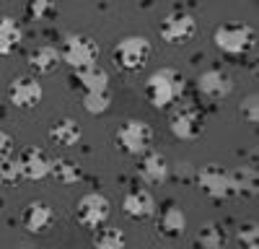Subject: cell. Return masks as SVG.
I'll return each mask as SVG.
<instances>
[{"instance_id": "cell-26", "label": "cell", "mask_w": 259, "mask_h": 249, "mask_svg": "<svg viewBox=\"0 0 259 249\" xmlns=\"http://www.w3.org/2000/svg\"><path fill=\"white\" fill-rule=\"evenodd\" d=\"M236 241H239L241 249H259V231H256V223L246 221L236 228Z\"/></svg>"}, {"instance_id": "cell-15", "label": "cell", "mask_w": 259, "mask_h": 249, "mask_svg": "<svg viewBox=\"0 0 259 249\" xmlns=\"http://www.w3.org/2000/svg\"><path fill=\"white\" fill-rule=\"evenodd\" d=\"M138 172H140V177H143L148 184H161V182L168 179L171 166H168V161H166L163 153H158V151L150 148V151H145V153L140 156Z\"/></svg>"}, {"instance_id": "cell-29", "label": "cell", "mask_w": 259, "mask_h": 249, "mask_svg": "<svg viewBox=\"0 0 259 249\" xmlns=\"http://www.w3.org/2000/svg\"><path fill=\"white\" fill-rule=\"evenodd\" d=\"M50 13H55V6L52 3H47V0H36V3H31L29 6V16L31 18H45V16H50Z\"/></svg>"}, {"instance_id": "cell-24", "label": "cell", "mask_w": 259, "mask_h": 249, "mask_svg": "<svg viewBox=\"0 0 259 249\" xmlns=\"http://www.w3.org/2000/svg\"><path fill=\"white\" fill-rule=\"evenodd\" d=\"M197 244L202 249H223L226 246V228L215 221L205 223L197 231Z\"/></svg>"}, {"instance_id": "cell-27", "label": "cell", "mask_w": 259, "mask_h": 249, "mask_svg": "<svg viewBox=\"0 0 259 249\" xmlns=\"http://www.w3.org/2000/svg\"><path fill=\"white\" fill-rule=\"evenodd\" d=\"M21 177V166H18V158L16 156H6L0 158V184H16Z\"/></svg>"}, {"instance_id": "cell-2", "label": "cell", "mask_w": 259, "mask_h": 249, "mask_svg": "<svg viewBox=\"0 0 259 249\" xmlns=\"http://www.w3.org/2000/svg\"><path fill=\"white\" fill-rule=\"evenodd\" d=\"M150 55H153V45H150L148 36H140V34H130L124 39H119L114 50H112V62L117 65V70L122 73H140Z\"/></svg>"}, {"instance_id": "cell-11", "label": "cell", "mask_w": 259, "mask_h": 249, "mask_svg": "<svg viewBox=\"0 0 259 249\" xmlns=\"http://www.w3.org/2000/svg\"><path fill=\"white\" fill-rule=\"evenodd\" d=\"M197 91L205 99L221 101V99L231 96V91H233V75L223 68H207L197 75Z\"/></svg>"}, {"instance_id": "cell-21", "label": "cell", "mask_w": 259, "mask_h": 249, "mask_svg": "<svg viewBox=\"0 0 259 249\" xmlns=\"http://www.w3.org/2000/svg\"><path fill=\"white\" fill-rule=\"evenodd\" d=\"M50 177H55L60 184H78L83 179V169L73 158H55L50 166Z\"/></svg>"}, {"instance_id": "cell-8", "label": "cell", "mask_w": 259, "mask_h": 249, "mask_svg": "<svg viewBox=\"0 0 259 249\" xmlns=\"http://www.w3.org/2000/svg\"><path fill=\"white\" fill-rule=\"evenodd\" d=\"M109 213H112V202L104 192H85L75 205L78 223L83 228H91V231H96L99 226H104L109 221Z\"/></svg>"}, {"instance_id": "cell-25", "label": "cell", "mask_w": 259, "mask_h": 249, "mask_svg": "<svg viewBox=\"0 0 259 249\" xmlns=\"http://www.w3.org/2000/svg\"><path fill=\"white\" fill-rule=\"evenodd\" d=\"M112 107V94L109 91H89L83 94V109L89 114H106Z\"/></svg>"}, {"instance_id": "cell-18", "label": "cell", "mask_w": 259, "mask_h": 249, "mask_svg": "<svg viewBox=\"0 0 259 249\" xmlns=\"http://www.w3.org/2000/svg\"><path fill=\"white\" fill-rule=\"evenodd\" d=\"M73 80L75 86L89 94V91H109V73H106L99 62L91 68H83V70H73Z\"/></svg>"}, {"instance_id": "cell-4", "label": "cell", "mask_w": 259, "mask_h": 249, "mask_svg": "<svg viewBox=\"0 0 259 249\" xmlns=\"http://www.w3.org/2000/svg\"><path fill=\"white\" fill-rule=\"evenodd\" d=\"M212 42L221 52L231 55V57H239L254 50V42H256V31L249 24H221L212 34Z\"/></svg>"}, {"instance_id": "cell-16", "label": "cell", "mask_w": 259, "mask_h": 249, "mask_svg": "<svg viewBox=\"0 0 259 249\" xmlns=\"http://www.w3.org/2000/svg\"><path fill=\"white\" fill-rule=\"evenodd\" d=\"M158 234L166 239H182L187 231V216L177 202H168L163 211L158 213Z\"/></svg>"}, {"instance_id": "cell-14", "label": "cell", "mask_w": 259, "mask_h": 249, "mask_svg": "<svg viewBox=\"0 0 259 249\" xmlns=\"http://www.w3.org/2000/svg\"><path fill=\"white\" fill-rule=\"evenodd\" d=\"M52 223H55V211L45 200H31L24 208V213H21V226L29 234H47L52 228Z\"/></svg>"}, {"instance_id": "cell-19", "label": "cell", "mask_w": 259, "mask_h": 249, "mask_svg": "<svg viewBox=\"0 0 259 249\" xmlns=\"http://www.w3.org/2000/svg\"><path fill=\"white\" fill-rule=\"evenodd\" d=\"M50 140L60 148H73V145L80 140V128L73 117H60L50 124Z\"/></svg>"}, {"instance_id": "cell-6", "label": "cell", "mask_w": 259, "mask_h": 249, "mask_svg": "<svg viewBox=\"0 0 259 249\" xmlns=\"http://www.w3.org/2000/svg\"><path fill=\"white\" fill-rule=\"evenodd\" d=\"M168 130L177 140H197L205 130V117L194 104H177L168 112Z\"/></svg>"}, {"instance_id": "cell-5", "label": "cell", "mask_w": 259, "mask_h": 249, "mask_svg": "<svg viewBox=\"0 0 259 249\" xmlns=\"http://www.w3.org/2000/svg\"><path fill=\"white\" fill-rule=\"evenodd\" d=\"M117 140V148L127 156H143L145 151H150V145H153V128L145 122V119H124L119 124V130L114 135Z\"/></svg>"}, {"instance_id": "cell-1", "label": "cell", "mask_w": 259, "mask_h": 249, "mask_svg": "<svg viewBox=\"0 0 259 249\" xmlns=\"http://www.w3.org/2000/svg\"><path fill=\"white\" fill-rule=\"evenodd\" d=\"M143 94L156 109H168L184 96V78L174 68H158L148 75Z\"/></svg>"}, {"instance_id": "cell-17", "label": "cell", "mask_w": 259, "mask_h": 249, "mask_svg": "<svg viewBox=\"0 0 259 249\" xmlns=\"http://www.w3.org/2000/svg\"><path fill=\"white\" fill-rule=\"evenodd\" d=\"M26 62L31 65V70H36L39 75H50V73L57 70V65L62 60H60V50L57 47H52V45H36L34 50H29Z\"/></svg>"}, {"instance_id": "cell-20", "label": "cell", "mask_w": 259, "mask_h": 249, "mask_svg": "<svg viewBox=\"0 0 259 249\" xmlns=\"http://www.w3.org/2000/svg\"><path fill=\"white\" fill-rule=\"evenodd\" d=\"M21 39H24V29L13 16H0V57H8L18 50Z\"/></svg>"}, {"instance_id": "cell-30", "label": "cell", "mask_w": 259, "mask_h": 249, "mask_svg": "<svg viewBox=\"0 0 259 249\" xmlns=\"http://www.w3.org/2000/svg\"><path fill=\"white\" fill-rule=\"evenodd\" d=\"M13 148H16V140L11 133H6L3 128H0V158L6 156H13Z\"/></svg>"}, {"instance_id": "cell-13", "label": "cell", "mask_w": 259, "mask_h": 249, "mask_svg": "<svg viewBox=\"0 0 259 249\" xmlns=\"http://www.w3.org/2000/svg\"><path fill=\"white\" fill-rule=\"evenodd\" d=\"M18 166H21V177L29 179V182H39V179H45L50 177V166H52V158L36 148V145H29V148H24L18 156Z\"/></svg>"}, {"instance_id": "cell-9", "label": "cell", "mask_w": 259, "mask_h": 249, "mask_svg": "<svg viewBox=\"0 0 259 249\" xmlns=\"http://www.w3.org/2000/svg\"><path fill=\"white\" fill-rule=\"evenodd\" d=\"M45 99V89L36 75H16L8 83V101L16 109H34Z\"/></svg>"}, {"instance_id": "cell-3", "label": "cell", "mask_w": 259, "mask_h": 249, "mask_svg": "<svg viewBox=\"0 0 259 249\" xmlns=\"http://www.w3.org/2000/svg\"><path fill=\"white\" fill-rule=\"evenodd\" d=\"M99 42L89 34H68L60 45V60L73 70L91 68L99 62Z\"/></svg>"}, {"instance_id": "cell-12", "label": "cell", "mask_w": 259, "mask_h": 249, "mask_svg": "<svg viewBox=\"0 0 259 249\" xmlns=\"http://www.w3.org/2000/svg\"><path fill=\"white\" fill-rule=\"evenodd\" d=\"M122 213L133 221H145L156 213V197L145 187H133L122 197Z\"/></svg>"}, {"instance_id": "cell-28", "label": "cell", "mask_w": 259, "mask_h": 249, "mask_svg": "<svg viewBox=\"0 0 259 249\" xmlns=\"http://www.w3.org/2000/svg\"><path fill=\"white\" fill-rule=\"evenodd\" d=\"M239 112H241V117H244L249 124H256V122H259V99H256V94H249V96L241 101Z\"/></svg>"}, {"instance_id": "cell-7", "label": "cell", "mask_w": 259, "mask_h": 249, "mask_svg": "<svg viewBox=\"0 0 259 249\" xmlns=\"http://www.w3.org/2000/svg\"><path fill=\"white\" fill-rule=\"evenodd\" d=\"M158 34L166 45H174V47H182L187 42L194 39L197 34V18L187 11H171L161 18L158 24Z\"/></svg>"}, {"instance_id": "cell-22", "label": "cell", "mask_w": 259, "mask_h": 249, "mask_svg": "<svg viewBox=\"0 0 259 249\" xmlns=\"http://www.w3.org/2000/svg\"><path fill=\"white\" fill-rule=\"evenodd\" d=\"M231 192L249 197L256 192V169L254 166H241V169L231 172Z\"/></svg>"}, {"instance_id": "cell-10", "label": "cell", "mask_w": 259, "mask_h": 249, "mask_svg": "<svg viewBox=\"0 0 259 249\" xmlns=\"http://www.w3.org/2000/svg\"><path fill=\"white\" fill-rule=\"evenodd\" d=\"M197 184L210 200H228L231 192V172L221 163H207L197 172Z\"/></svg>"}, {"instance_id": "cell-31", "label": "cell", "mask_w": 259, "mask_h": 249, "mask_svg": "<svg viewBox=\"0 0 259 249\" xmlns=\"http://www.w3.org/2000/svg\"><path fill=\"white\" fill-rule=\"evenodd\" d=\"M3 202H6V200H3V195H0V208H3Z\"/></svg>"}, {"instance_id": "cell-23", "label": "cell", "mask_w": 259, "mask_h": 249, "mask_svg": "<svg viewBox=\"0 0 259 249\" xmlns=\"http://www.w3.org/2000/svg\"><path fill=\"white\" fill-rule=\"evenodd\" d=\"M124 244H127V236L117 226L104 223L94 231V249H124Z\"/></svg>"}]
</instances>
